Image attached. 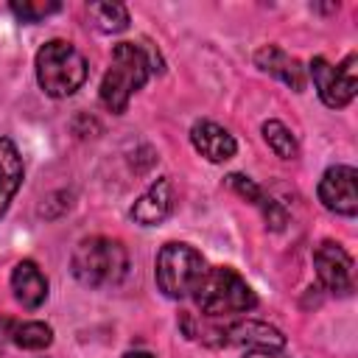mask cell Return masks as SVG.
<instances>
[{"label": "cell", "mask_w": 358, "mask_h": 358, "mask_svg": "<svg viewBox=\"0 0 358 358\" xmlns=\"http://www.w3.org/2000/svg\"><path fill=\"white\" fill-rule=\"evenodd\" d=\"M204 271H207V263L201 252L193 249L190 243L171 241L157 252V268H154L157 288L171 299L193 296Z\"/></svg>", "instance_id": "cell-5"}, {"label": "cell", "mask_w": 358, "mask_h": 358, "mask_svg": "<svg viewBox=\"0 0 358 358\" xmlns=\"http://www.w3.org/2000/svg\"><path fill=\"white\" fill-rule=\"evenodd\" d=\"M11 291L22 308H39L48 299V280L34 260H20L11 271Z\"/></svg>", "instance_id": "cell-13"}, {"label": "cell", "mask_w": 358, "mask_h": 358, "mask_svg": "<svg viewBox=\"0 0 358 358\" xmlns=\"http://www.w3.org/2000/svg\"><path fill=\"white\" fill-rule=\"evenodd\" d=\"M196 308L204 316H232V313H246L257 305L255 291L249 282L229 266H213L201 274L196 291H193Z\"/></svg>", "instance_id": "cell-4"}, {"label": "cell", "mask_w": 358, "mask_h": 358, "mask_svg": "<svg viewBox=\"0 0 358 358\" xmlns=\"http://www.w3.org/2000/svg\"><path fill=\"white\" fill-rule=\"evenodd\" d=\"M87 14L101 34H120L129 28V8L123 3H90Z\"/></svg>", "instance_id": "cell-15"}, {"label": "cell", "mask_w": 358, "mask_h": 358, "mask_svg": "<svg viewBox=\"0 0 358 358\" xmlns=\"http://www.w3.org/2000/svg\"><path fill=\"white\" fill-rule=\"evenodd\" d=\"M190 143H193V148H196L204 159H210V162H227V159H232L235 151H238L235 137H232L224 126H218V123H213V120H199V123H193V129H190Z\"/></svg>", "instance_id": "cell-11"}, {"label": "cell", "mask_w": 358, "mask_h": 358, "mask_svg": "<svg viewBox=\"0 0 358 358\" xmlns=\"http://www.w3.org/2000/svg\"><path fill=\"white\" fill-rule=\"evenodd\" d=\"M62 8V3H56V0H14L11 3V11L22 20V22H39V20H45L48 14H56Z\"/></svg>", "instance_id": "cell-18"}, {"label": "cell", "mask_w": 358, "mask_h": 358, "mask_svg": "<svg viewBox=\"0 0 358 358\" xmlns=\"http://www.w3.org/2000/svg\"><path fill=\"white\" fill-rule=\"evenodd\" d=\"M8 336L22 350H45L53 341V327L45 322H22V324H14Z\"/></svg>", "instance_id": "cell-17"}, {"label": "cell", "mask_w": 358, "mask_h": 358, "mask_svg": "<svg viewBox=\"0 0 358 358\" xmlns=\"http://www.w3.org/2000/svg\"><path fill=\"white\" fill-rule=\"evenodd\" d=\"M319 201L336 215L358 213V171L352 165H333L322 173Z\"/></svg>", "instance_id": "cell-7"}, {"label": "cell", "mask_w": 358, "mask_h": 358, "mask_svg": "<svg viewBox=\"0 0 358 358\" xmlns=\"http://www.w3.org/2000/svg\"><path fill=\"white\" fill-rule=\"evenodd\" d=\"M246 358H288V355H282L280 350H252Z\"/></svg>", "instance_id": "cell-20"}, {"label": "cell", "mask_w": 358, "mask_h": 358, "mask_svg": "<svg viewBox=\"0 0 358 358\" xmlns=\"http://www.w3.org/2000/svg\"><path fill=\"white\" fill-rule=\"evenodd\" d=\"M255 64H257L263 73H268V76L280 78L282 84H288L294 92H302V90L308 87V73H305L302 62H299L296 56L285 53V50L277 48V45H263V48H257V50H255Z\"/></svg>", "instance_id": "cell-9"}, {"label": "cell", "mask_w": 358, "mask_h": 358, "mask_svg": "<svg viewBox=\"0 0 358 358\" xmlns=\"http://www.w3.org/2000/svg\"><path fill=\"white\" fill-rule=\"evenodd\" d=\"M123 358H157V355H151V352H145V350H134V352H126Z\"/></svg>", "instance_id": "cell-21"}, {"label": "cell", "mask_w": 358, "mask_h": 358, "mask_svg": "<svg viewBox=\"0 0 358 358\" xmlns=\"http://www.w3.org/2000/svg\"><path fill=\"white\" fill-rule=\"evenodd\" d=\"M224 344H238V347H249V350H282L285 347V336L257 319H246V322H235L224 330H218Z\"/></svg>", "instance_id": "cell-10"}, {"label": "cell", "mask_w": 358, "mask_h": 358, "mask_svg": "<svg viewBox=\"0 0 358 358\" xmlns=\"http://www.w3.org/2000/svg\"><path fill=\"white\" fill-rule=\"evenodd\" d=\"M22 157L17 151V145L8 137H0V218L6 215L14 193L22 185Z\"/></svg>", "instance_id": "cell-14"}, {"label": "cell", "mask_w": 358, "mask_h": 358, "mask_svg": "<svg viewBox=\"0 0 358 358\" xmlns=\"http://www.w3.org/2000/svg\"><path fill=\"white\" fill-rule=\"evenodd\" d=\"M73 277L87 288H106L117 285L129 271V255L120 241L92 235L78 241L70 257Z\"/></svg>", "instance_id": "cell-2"}, {"label": "cell", "mask_w": 358, "mask_h": 358, "mask_svg": "<svg viewBox=\"0 0 358 358\" xmlns=\"http://www.w3.org/2000/svg\"><path fill=\"white\" fill-rule=\"evenodd\" d=\"M173 210V185L168 176L157 179L148 185V190L134 201L131 207V218L143 227H154L159 221H165Z\"/></svg>", "instance_id": "cell-12"}, {"label": "cell", "mask_w": 358, "mask_h": 358, "mask_svg": "<svg viewBox=\"0 0 358 358\" xmlns=\"http://www.w3.org/2000/svg\"><path fill=\"white\" fill-rule=\"evenodd\" d=\"M87 59L67 39H50L36 53V81L45 95L67 98L87 81Z\"/></svg>", "instance_id": "cell-3"}, {"label": "cell", "mask_w": 358, "mask_h": 358, "mask_svg": "<svg viewBox=\"0 0 358 358\" xmlns=\"http://www.w3.org/2000/svg\"><path fill=\"white\" fill-rule=\"evenodd\" d=\"M263 140L268 143V148L280 157V159H296L299 157V145L296 137L291 134V129L280 120H266L263 123Z\"/></svg>", "instance_id": "cell-16"}, {"label": "cell", "mask_w": 358, "mask_h": 358, "mask_svg": "<svg viewBox=\"0 0 358 358\" xmlns=\"http://www.w3.org/2000/svg\"><path fill=\"white\" fill-rule=\"evenodd\" d=\"M227 182H229V187L241 196V199H246V201H252V204H263V199H266V193L260 190V185H255L249 176H243V173H229L227 176Z\"/></svg>", "instance_id": "cell-19"}, {"label": "cell", "mask_w": 358, "mask_h": 358, "mask_svg": "<svg viewBox=\"0 0 358 358\" xmlns=\"http://www.w3.org/2000/svg\"><path fill=\"white\" fill-rule=\"evenodd\" d=\"M154 50L148 45H137V42H117L112 48V56H109V67L103 73V81H101V103L120 115L126 112L131 95L137 90L145 87V81L151 78L154 73Z\"/></svg>", "instance_id": "cell-1"}, {"label": "cell", "mask_w": 358, "mask_h": 358, "mask_svg": "<svg viewBox=\"0 0 358 358\" xmlns=\"http://www.w3.org/2000/svg\"><path fill=\"white\" fill-rule=\"evenodd\" d=\"M313 268L319 282L333 294H350L352 291V257L347 249L336 241H322L313 249Z\"/></svg>", "instance_id": "cell-8"}, {"label": "cell", "mask_w": 358, "mask_h": 358, "mask_svg": "<svg viewBox=\"0 0 358 358\" xmlns=\"http://www.w3.org/2000/svg\"><path fill=\"white\" fill-rule=\"evenodd\" d=\"M355 64H358L355 53H350V56H347L341 64H336V67H333L327 59H322V56H316V59L308 64L305 73L313 78V87H316V92H319V98H322L324 106L341 109V106H347V103L355 98V90H358Z\"/></svg>", "instance_id": "cell-6"}]
</instances>
